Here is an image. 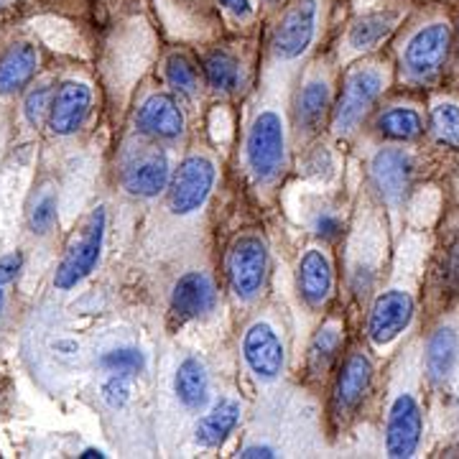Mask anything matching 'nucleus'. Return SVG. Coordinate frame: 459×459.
<instances>
[{
    "mask_svg": "<svg viewBox=\"0 0 459 459\" xmlns=\"http://www.w3.org/2000/svg\"><path fill=\"white\" fill-rule=\"evenodd\" d=\"M49 100H51L49 84H39L36 90L29 92V98H26V102H23V113H26V120H29L31 126H39V123L47 117V113L51 110Z\"/></svg>",
    "mask_w": 459,
    "mask_h": 459,
    "instance_id": "nucleus-30",
    "label": "nucleus"
},
{
    "mask_svg": "<svg viewBox=\"0 0 459 459\" xmlns=\"http://www.w3.org/2000/svg\"><path fill=\"white\" fill-rule=\"evenodd\" d=\"M92 105V92L90 87L82 82H65L56 95L51 98L49 110V126L51 131L59 135H69L74 133L84 123V117L90 113Z\"/></svg>",
    "mask_w": 459,
    "mask_h": 459,
    "instance_id": "nucleus-12",
    "label": "nucleus"
},
{
    "mask_svg": "<svg viewBox=\"0 0 459 459\" xmlns=\"http://www.w3.org/2000/svg\"><path fill=\"white\" fill-rule=\"evenodd\" d=\"M316 21H319L316 0H299L294 8L281 18L276 36H273V49L281 59H296L309 49L316 33Z\"/></svg>",
    "mask_w": 459,
    "mask_h": 459,
    "instance_id": "nucleus-9",
    "label": "nucleus"
},
{
    "mask_svg": "<svg viewBox=\"0 0 459 459\" xmlns=\"http://www.w3.org/2000/svg\"><path fill=\"white\" fill-rule=\"evenodd\" d=\"M240 457H276V452L271 449V446H247L243 449V455Z\"/></svg>",
    "mask_w": 459,
    "mask_h": 459,
    "instance_id": "nucleus-37",
    "label": "nucleus"
},
{
    "mask_svg": "<svg viewBox=\"0 0 459 459\" xmlns=\"http://www.w3.org/2000/svg\"><path fill=\"white\" fill-rule=\"evenodd\" d=\"M39 66V54L31 44H13L0 59V95H16L31 82Z\"/></svg>",
    "mask_w": 459,
    "mask_h": 459,
    "instance_id": "nucleus-18",
    "label": "nucleus"
},
{
    "mask_svg": "<svg viewBox=\"0 0 459 459\" xmlns=\"http://www.w3.org/2000/svg\"><path fill=\"white\" fill-rule=\"evenodd\" d=\"M166 80H169V84H171L179 95H184V98H195V95H197V69H195V65H192L184 54L169 56V62H166Z\"/></svg>",
    "mask_w": 459,
    "mask_h": 459,
    "instance_id": "nucleus-27",
    "label": "nucleus"
},
{
    "mask_svg": "<svg viewBox=\"0 0 459 459\" xmlns=\"http://www.w3.org/2000/svg\"><path fill=\"white\" fill-rule=\"evenodd\" d=\"M413 319V299L406 291H385L376 299L368 319V337L373 344H388L409 327Z\"/></svg>",
    "mask_w": 459,
    "mask_h": 459,
    "instance_id": "nucleus-10",
    "label": "nucleus"
},
{
    "mask_svg": "<svg viewBox=\"0 0 459 459\" xmlns=\"http://www.w3.org/2000/svg\"><path fill=\"white\" fill-rule=\"evenodd\" d=\"M421 406L416 403V398L409 394H401L391 406L388 413V424H385V452L388 457L406 459L416 455L419 442H421Z\"/></svg>",
    "mask_w": 459,
    "mask_h": 459,
    "instance_id": "nucleus-7",
    "label": "nucleus"
},
{
    "mask_svg": "<svg viewBox=\"0 0 459 459\" xmlns=\"http://www.w3.org/2000/svg\"><path fill=\"white\" fill-rule=\"evenodd\" d=\"M174 391L179 395V401L189 409H202L207 403L210 395V377L204 365L197 358H186L181 362L177 377H174Z\"/></svg>",
    "mask_w": 459,
    "mask_h": 459,
    "instance_id": "nucleus-20",
    "label": "nucleus"
},
{
    "mask_svg": "<svg viewBox=\"0 0 459 459\" xmlns=\"http://www.w3.org/2000/svg\"><path fill=\"white\" fill-rule=\"evenodd\" d=\"M238 419L240 406L235 401H220L197 424V442L202 446H220L230 437V431L238 427Z\"/></svg>",
    "mask_w": 459,
    "mask_h": 459,
    "instance_id": "nucleus-21",
    "label": "nucleus"
},
{
    "mask_svg": "<svg viewBox=\"0 0 459 459\" xmlns=\"http://www.w3.org/2000/svg\"><path fill=\"white\" fill-rule=\"evenodd\" d=\"M204 74H207V82L220 92H235L243 84V66L225 51H217V54L207 56Z\"/></svg>",
    "mask_w": 459,
    "mask_h": 459,
    "instance_id": "nucleus-24",
    "label": "nucleus"
},
{
    "mask_svg": "<svg viewBox=\"0 0 459 459\" xmlns=\"http://www.w3.org/2000/svg\"><path fill=\"white\" fill-rule=\"evenodd\" d=\"M138 128L153 138H179L184 131V113L174 98L169 95H151L138 110Z\"/></svg>",
    "mask_w": 459,
    "mask_h": 459,
    "instance_id": "nucleus-15",
    "label": "nucleus"
},
{
    "mask_svg": "<svg viewBox=\"0 0 459 459\" xmlns=\"http://www.w3.org/2000/svg\"><path fill=\"white\" fill-rule=\"evenodd\" d=\"M54 222H56V199L51 197V195H47V197L39 199L36 207H33L31 228L33 232L44 235V232H49Z\"/></svg>",
    "mask_w": 459,
    "mask_h": 459,
    "instance_id": "nucleus-31",
    "label": "nucleus"
},
{
    "mask_svg": "<svg viewBox=\"0 0 459 459\" xmlns=\"http://www.w3.org/2000/svg\"><path fill=\"white\" fill-rule=\"evenodd\" d=\"M220 5L230 11L235 18L253 16V0H220Z\"/></svg>",
    "mask_w": 459,
    "mask_h": 459,
    "instance_id": "nucleus-35",
    "label": "nucleus"
},
{
    "mask_svg": "<svg viewBox=\"0 0 459 459\" xmlns=\"http://www.w3.org/2000/svg\"><path fill=\"white\" fill-rule=\"evenodd\" d=\"M243 358L253 376L261 380H276L283 373V344L268 325H253L243 337Z\"/></svg>",
    "mask_w": 459,
    "mask_h": 459,
    "instance_id": "nucleus-11",
    "label": "nucleus"
},
{
    "mask_svg": "<svg viewBox=\"0 0 459 459\" xmlns=\"http://www.w3.org/2000/svg\"><path fill=\"white\" fill-rule=\"evenodd\" d=\"M214 184V164L204 156L184 159L171 181V207L177 214H189L199 210Z\"/></svg>",
    "mask_w": 459,
    "mask_h": 459,
    "instance_id": "nucleus-6",
    "label": "nucleus"
},
{
    "mask_svg": "<svg viewBox=\"0 0 459 459\" xmlns=\"http://www.w3.org/2000/svg\"><path fill=\"white\" fill-rule=\"evenodd\" d=\"M128 395H131L128 376H117V373H113V377L102 385V398H105V403H108L110 409H120V406H126Z\"/></svg>",
    "mask_w": 459,
    "mask_h": 459,
    "instance_id": "nucleus-32",
    "label": "nucleus"
},
{
    "mask_svg": "<svg viewBox=\"0 0 459 459\" xmlns=\"http://www.w3.org/2000/svg\"><path fill=\"white\" fill-rule=\"evenodd\" d=\"M82 457H84V459H90V457H105V455H102L100 449H84Z\"/></svg>",
    "mask_w": 459,
    "mask_h": 459,
    "instance_id": "nucleus-38",
    "label": "nucleus"
},
{
    "mask_svg": "<svg viewBox=\"0 0 459 459\" xmlns=\"http://www.w3.org/2000/svg\"><path fill=\"white\" fill-rule=\"evenodd\" d=\"M385 87V74L377 66H358L347 74L342 87V95L334 108V131L344 133L355 131L370 105Z\"/></svg>",
    "mask_w": 459,
    "mask_h": 459,
    "instance_id": "nucleus-1",
    "label": "nucleus"
},
{
    "mask_svg": "<svg viewBox=\"0 0 459 459\" xmlns=\"http://www.w3.org/2000/svg\"><path fill=\"white\" fill-rule=\"evenodd\" d=\"M395 18L391 13H370V16H362L355 21V26L350 29V47L358 51L373 49L376 44H380L388 33L394 31Z\"/></svg>",
    "mask_w": 459,
    "mask_h": 459,
    "instance_id": "nucleus-23",
    "label": "nucleus"
},
{
    "mask_svg": "<svg viewBox=\"0 0 459 459\" xmlns=\"http://www.w3.org/2000/svg\"><path fill=\"white\" fill-rule=\"evenodd\" d=\"M370 181L388 204H401L413 181V161L403 148H383L370 161Z\"/></svg>",
    "mask_w": 459,
    "mask_h": 459,
    "instance_id": "nucleus-8",
    "label": "nucleus"
},
{
    "mask_svg": "<svg viewBox=\"0 0 459 459\" xmlns=\"http://www.w3.org/2000/svg\"><path fill=\"white\" fill-rule=\"evenodd\" d=\"M268 271V250L258 238H240L228 258V276L232 291L240 299H253L261 291Z\"/></svg>",
    "mask_w": 459,
    "mask_h": 459,
    "instance_id": "nucleus-5",
    "label": "nucleus"
},
{
    "mask_svg": "<svg viewBox=\"0 0 459 459\" xmlns=\"http://www.w3.org/2000/svg\"><path fill=\"white\" fill-rule=\"evenodd\" d=\"M299 291L309 307H322L332 291V265L322 250H307L299 263Z\"/></svg>",
    "mask_w": 459,
    "mask_h": 459,
    "instance_id": "nucleus-17",
    "label": "nucleus"
},
{
    "mask_svg": "<svg viewBox=\"0 0 459 459\" xmlns=\"http://www.w3.org/2000/svg\"><path fill=\"white\" fill-rule=\"evenodd\" d=\"M459 362V334L452 327L437 329L427 347V370L434 383H444Z\"/></svg>",
    "mask_w": 459,
    "mask_h": 459,
    "instance_id": "nucleus-19",
    "label": "nucleus"
},
{
    "mask_svg": "<svg viewBox=\"0 0 459 459\" xmlns=\"http://www.w3.org/2000/svg\"><path fill=\"white\" fill-rule=\"evenodd\" d=\"M123 181H126V189L131 195H138V197H156L159 192L166 189V181H169V161L161 151H151V153H143L141 159H135L128 164L126 174H123Z\"/></svg>",
    "mask_w": 459,
    "mask_h": 459,
    "instance_id": "nucleus-16",
    "label": "nucleus"
},
{
    "mask_svg": "<svg viewBox=\"0 0 459 459\" xmlns=\"http://www.w3.org/2000/svg\"><path fill=\"white\" fill-rule=\"evenodd\" d=\"M314 232H316L322 240H334V238L342 232V222H340L334 214H319L316 222H314Z\"/></svg>",
    "mask_w": 459,
    "mask_h": 459,
    "instance_id": "nucleus-33",
    "label": "nucleus"
},
{
    "mask_svg": "<svg viewBox=\"0 0 459 459\" xmlns=\"http://www.w3.org/2000/svg\"><path fill=\"white\" fill-rule=\"evenodd\" d=\"M431 131L442 143L459 148V108L455 102H439L431 110Z\"/></svg>",
    "mask_w": 459,
    "mask_h": 459,
    "instance_id": "nucleus-28",
    "label": "nucleus"
},
{
    "mask_svg": "<svg viewBox=\"0 0 459 459\" xmlns=\"http://www.w3.org/2000/svg\"><path fill=\"white\" fill-rule=\"evenodd\" d=\"M377 133H383L385 138L394 141H413L424 131L421 115L413 108H391L377 117Z\"/></svg>",
    "mask_w": 459,
    "mask_h": 459,
    "instance_id": "nucleus-22",
    "label": "nucleus"
},
{
    "mask_svg": "<svg viewBox=\"0 0 459 459\" xmlns=\"http://www.w3.org/2000/svg\"><path fill=\"white\" fill-rule=\"evenodd\" d=\"M21 265H23V255L21 253H11V255L0 258V286H5V283H11V281L16 279Z\"/></svg>",
    "mask_w": 459,
    "mask_h": 459,
    "instance_id": "nucleus-34",
    "label": "nucleus"
},
{
    "mask_svg": "<svg viewBox=\"0 0 459 459\" xmlns=\"http://www.w3.org/2000/svg\"><path fill=\"white\" fill-rule=\"evenodd\" d=\"M444 276L449 281H455V283H459V243L452 247V253L446 258V273Z\"/></svg>",
    "mask_w": 459,
    "mask_h": 459,
    "instance_id": "nucleus-36",
    "label": "nucleus"
},
{
    "mask_svg": "<svg viewBox=\"0 0 459 459\" xmlns=\"http://www.w3.org/2000/svg\"><path fill=\"white\" fill-rule=\"evenodd\" d=\"M247 166L261 181L273 179L283 164V123L273 110H265L255 117L247 133Z\"/></svg>",
    "mask_w": 459,
    "mask_h": 459,
    "instance_id": "nucleus-3",
    "label": "nucleus"
},
{
    "mask_svg": "<svg viewBox=\"0 0 459 459\" xmlns=\"http://www.w3.org/2000/svg\"><path fill=\"white\" fill-rule=\"evenodd\" d=\"M214 309V286L204 273H186L177 281L171 294V312L174 316L197 319Z\"/></svg>",
    "mask_w": 459,
    "mask_h": 459,
    "instance_id": "nucleus-14",
    "label": "nucleus"
},
{
    "mask_svg": "<svg viewBox=\"0 0 459 459\" xmlns=\"http://www.w3.org/2000/svg\"><path fill=\"white\" fill-rule=\"evenodd\" d=\"M102 238H105V210L98 207L95 212L90 214L82 235L72 243V247L66 250L65 261L59 263V268H56L54 286H56L59 291L74 289L80 281H84L92 273V268H95L100 261Z\"/></svg>",
    "mask_w": 459,
    "mask_h": 459,
    "instance_id": "nucleus-2",
    "label": "nucleus"
},
{
    "mask_svg": "<svg viewBox=\"0 0 459 459\" xmlns=\"http://www.w3.org/2000/svg\"><path fill=\"white\" fill-rule=\"evenodd\" d=\"M373 380V365L362 355V352H352L342 365V373L337 377L334 385V411L337 416H347L350 411H355L362 403V398L370 388Z\"/></svg>",
    "mask_w": 459,
    "mask_h": 459,
    "instance_id": "nucleus-13",
    "label": "nucleus"
},
{
    "mask_svg": "<svg viewBox=\"0 0 459 459\" xmlns=\"http://www.w3.org/2000/svg\"><path fill=\"white\" fill-rule=\"evenodd\" d=\"M0 304H3V296H0Z\"/></svg>",
    "mask_w": 459,
    "mask_h": 459,
    "instance_id": "nucleus-39",
    "label": "nucleus"
},
{
    "mask_svg": "<svg viewBox=\"0 0 459 459\" xmlns=\"http://www.w3.org/2000/svg\"><path fill=\"white\" fill-rule=\"evenodd\" d=\"M329 108V87L327 82H309L304 87L301 98H299V123L314 131Z\"/></svg>",
    "mask_w": 459,
    "mask_h": 459,
    "instance_id": "nucleus-26",
    "label": "nucleus"
},
{
    "mask_svg": "<svg viewBox=\"0 0 459 459\" xmlns=\"http://www.w3.org/2000/svg\"><path fill=\"white\" fill-rule=\"evenodd\" d=\"M449 44H452V31L449 26L437 21V23H429L424 29L413 33L406 44L403 51V65L413 80H429L434 77L442 65L446 62V54H449Z\"/></svg>",
    "mask_w": 459,
    "mask_h": 459,
    "instance_id": "nucleus-4",
    "label": "nucleus"
},
{
    "mask_svg": "<svg viewBox=\"0 0 459 459\" xmlns=\"http://www.w3.org/2000/svg\"><path fill=\"white\" fill-rule=\"evenodd\" d=\"M342 344V329L337 325H327L316 332V337L309 344V370L312 373H327L329 365L337 358V350Z\"/></svg>",
    "mask_w": 459,
    "mask_h": 459,
    "instance_id": "nucleus-25",
    "label": "nucleus"
},
{
    "mask_svg": "<svg viewBox=\"0 0 459 459\" xmlns=\"http://www.w3.org/2000/svg\"><path fill=\"white\" fill-rule=\"evenodd\" d=\"M100 362H102V368H105L108 373H117V376L131 377L143 370L146 358H143V352L135 350V347H120V350H110Z\"/></svg>",
    "mask_w": 459,
    "mask_h": 459,
    "instance_id": "nucleus-29",
    "label": "nucleus"
}]
</instances>
